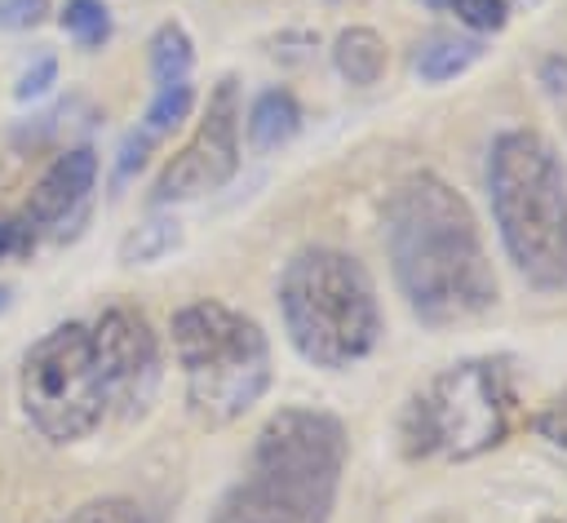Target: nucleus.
Returning a JSON list of instances; mask_svg holds the SVG:
<instances>
[{
	"label": "nucleus",
	"mask_w": 567,
	"mask_h": 523,
	"mask_svg": "<svg viewBox=\"0 0 567 523\" xmlns=\"http://www.w3.org/2000/svg\"><path fill=\"white\" fill-rule=\"evenodd\" d=\"M381 230L390 270L425 324H465L496 306V275L478 222L443 177H403L385 199Z\"/></svg>",
	"instance_id": "nucleus-1"
},
{
	"label": "nucleus",
	"mask_w": 567,
	"mask_h": 523,
	"mask_svg": "<svg viewBox=\"0 0 567 523\" xmlns=\"http://www.w3.org/2000/svg\"><path fill=\"white\" fill-rule=\"evenodd\" d=\"M346 425L319 408H279L252 443L248 474L217 501L213 523H328L346 470Z\"/></svg>",
	"instance_id": "nucleus-2"
},
{
	"label": "nucleus",
	"mask_w": 567,
	"mask_h": 523,
	"mask_svg": "<svg viewBox=\"0 0 567 523\" xmlns=\"http://www.w3.org/2000/svg\"><path fill=\"white\" fill-rule=\"evenodd\" d=\"M487 199L518 275L540 293L567 288V173L540 133L505 129L492 142Z\"/></svg>",
	"instance_id": "nucleus-3"
},
{
	"label": "nucleus",
	"mask_w": 567,
	"mask_h": 523,
	"mask_svg": "<svg viewBox=\"0 0 567 523\" xmlns=\"http://www.w3.org/2000/svg\"><path fill=\"white\" fill-rule=\"evenodd\" d=\"M279 315L292 350L315 368H350L381 341V306L359 257L315 244L292 253L279 279Z\"/></svg>",
	"instance_id": "nucleus-4"
},
{
	"label": "nucleus",
	"mask_w": 567,
	"mask_h": 523,
	"mask_svg": "<svg viewBox=\"0 0 567 523\" xmlns=\"http://www.w3.org/2000/svg\"><path fill=\"white\" fill-rule=\"evenodd\" d=\"M173 355L182 363L186 403L204 425H230L270 386V341L257 319L226 301H186L173 324Z\"/></svg>",
	"instance_id": "nucleus-5"
},
{
	"label": "nucleus",
	"mask_w": 567,
	"mask_h": 523,
	"mask_svg": "<svg viewBox=\"0 0 567 523\" xmlns=\"http://www.w3.org/2000/svg\"><path fill=\"white\" fill-rule=\"evenodd\" d=\"M514 425V381L501 359H461L434 372L403 412L408 457L470 461L505 443Z\"/></svg>",
	"instance_id": "nucleus-6"
},
{
	"label": "nucleus",
	"mask_w": 567,
	"mask_h": 523,
	"mask_svg": "<svg viewBox=\"0 0 567 523\" xmlns=\"http://www.w3.org/2000/svg\"><path fill=\"white\" fill-rule=\"evenodd\" d=\"M22 408L53 443L84 439L106 412V386L93 359L89 324H58L22 359Z\"/></svg>",
	"instance_id": "nucleus-7"
},
{
	"label": "nucleus",
	"mask_w": 567,
	"mask_h": 523,
	"mask_svg": "<svg viewBox=\"0 0 567 523\" xmlns=\"http://www.w3.org/2000/svg\"><path fill=\"white\" fill-rule=\"evenodd\" d=\"M235 173H239V80L226 75L213 84L190 142L155 177V204L199 199L208 191H221Z\"/></svg>",
	"instance_id": "nucleus-8"
},
{
	"label": "nucleus",
	"mask_w": 567,
	"mask_h": 523,
	"mask_svg": "<svg viewBox=\"0 0 567 523\" xmlns=\"http://www.w3.org/2000/svg\"><path fill=\"white\" fill-rule=\"evenodd\" d=\"M89 337H93L102 386H106V403H124L128 412L146 408L159 381V346L151 324L128 306H111L102 310L97 324H89Z\"/></svg>",
	"instance_id": "nucleus-9"
},
{
	"label": "nucleus",
	"mask_w": 567,
	"mask_h": 523,
	"mask_svg": "<svg viewBox=\"0 0 567 523\" xmlns=\"http://www.w3.org/2000/svg\"><path fill=\"white\" fill-rule=\"evenodd\" d=\"M97 182V151L93 146H71L62 151L44 173L40 182L31 186L27 195V208H22V226H53L62 217H71L89 191Z\"/></svg>",
	"instance_id": "nucleus-10"
},
{
	"label": "nucleus",
	"mask_w": 567,
	"mask_h": 523,
	"mask_svg": "<svg viewBox=\"0 0 567 523\" xmlns=\"http://www.w3.org/2000/svg\"><path fill=\"white\" fill-rule=\"evenodd\" d=\"M301 129V106L288 89H266L248 106V146L252 151H279L297 137Z\"/></svg>",
	"instance_id": "nucleus-11"
},
{
	"label": "nucleus",
	"mask_w": 567,
	"mask_h": 523,
	"mask_svg": "<svg viewBox=\"0 0 567 523\" xmlns=\"http://www.w3.org/2000/svg\"><path fill=\"white\" fill-rule=\"evenodd\" d=\"M332 62L350 84H377L385 75V40L372 27H346L332 44Z\"/></svg>",
	"instance_id": "nucleus-12"
},
{
	"label": "nucleus",
	"mask_w": 567,
	"mask_h": 523,
	"mask_svg": "<svg viewBox=\"0 0 567 523\" xmlns=\"http://www.w3.org/2000/svg\"><path fill=\"white\" fill-rule=\"evenodd\" d=\"M483 58V44L470 40V35H430L421 49H416V75L430 80V84H443V80H456L465 75L474 62Z\"/></svg>",
	"instance_id": "nucleus-13"
},
{
	"label": "nucleus",
	"mask_w": 567,
	"mask_h": 523,
	"mask_svg": "<svg viewBox=\"0 0 567 523\" xmlns=\"http://www.w3.org/2000/svg\"><path fill=\"white\" fill-rule=\"evenodd\" d=\"M146 62H151V80L155 89L159 84H177V80H190V66H195V44L186 35L182 22H164L151 44H146Z\"/></svg>",
	"instance_id": "nucleus-14"
},
{
	"label": "nucleus",
	"mask_w": 567,
	"mask_h": 523,
	"mask_svg": "<svg viewBox=\"0 0 567 523\" xmlns=\"http://www.w3.org/2000/svg\"><path fill=\"white\" fill-rule=\"evenodd\" d=\"M182 244V222L177 217H146L142 226H133L120 239V262L124 266H146L159 262L164 253H173Z\"/></svg>",
	"instance_id": "nucleus-15"
},
{
	"label": "nucleus",
	"mask_w": 567,
	"mask_h": 523,
	"mask_svg": "<svg viewBox=\"0 0 567 523\" xmlns=\"http://www.w3.org/2000/svg\"><path fill=\"white\" fill-rule=\"evenodd\" d=\"M195 106V84L190 80H177V84H159L151 93V106H146V120H142V133L146 137H168Z\"/></svg>",
	"instance_id": "nucleus-16"
},
{
	"label": "nucleus",
	"mask_w": 567,
	"mask_h": 523,
	"mask_svg": "<svg viewBox=\"0 0 567 523\" xmlns=\"http://www.w3.org/2000/svg\"><path fill=\"white\" fill-rule=\"evenodd\" d=\"M58 22L80 49H102L111 40V9L102 0H66Z\"/></svg>",
	"instance_id": "nucleus-17"
},
{
	"label": "nucleus",
	"mask_w": 567,
	"mask_h": 523,
	"mask_svg": "<svg viewBox=\"0 0 567 523\" xmlns=\"http://www.w3.org/2000/svg\"><path fill=\"white\" fill-rule=\"evenodd\" d=\"M66 523H142V510L128 496H97V501H84Z\"/></svg>",
	"instance_id": "nucleus-18"
},
{
	"label": "nucleus",
	"mask_w": 567,
	"mask_h": 523,
	"mask_svg": "<svg viewBox=\"0 0 567 523\" xmlns=\"http://www.w3.org/2000/svg\"><path fill=\"white\" fill-rule=\"evenodd\" d=\"M447 4L474 31H501L509 22V4L505 0H447Z\"/></svg>",
	"instance_id": "nucleus-19"
},
{
	"label": "nucleus",
	"mask_w": 567,
	"mask_h": 523,
	"mask_svg": "<svg viewBox=\"0 0 567 523\" xmlns=\"http://www.w3.org/2000/svg\"><path fill=\"white\" fill-rule=\"evenodd\" d=\"M53 80H58V62H53L49 53H40V58L18 75L13 98H18V102H35V98H44V93L53 89Z\"/></svg>",
	"instance_id": "nucleus-20"
},
{
	"label": "nucleus",
	"mask_w": 567,
	"mask_h": 523,
	"mask_svg": "<svg viewBox=\"0 0 567 523\" xmlns=\"http://www.w3.org/2000/svg\"><path fill=\"white\" fill-rule=\"evenodd\" d=\"M49 13V0H0V27L4 31H31Z\"/></svg>",
	"instance_id": "nucleus-21"
},
{
	"label": "nucleus",
	"mask_w": 567,
	"mask_h": 523,
	"mask_svg": "<svg viewBox=\"0 0 567 523\" xmlns=\"http://www.w3.org/2000/svg\"><path fill=\"white\" fill-rule=\"evenodd\" d=\"M536 430H540L549 443L567 448V390H563L558 399H549V403H545V412L536 417Z\"/></svg>",
	"instance_id": "nucleus-22"
},
{
	"label": "nucleus",
	"mask_w": 567,
	"mask_h": 523,
	"mask_svg": "<svg viewBox=\"0 0 567 523\" xmlns=\"http://www.w3.org/2000/svg\"><path fill=\"white\" fill-rule=\"evenodd\" d=\"M27 244H31V226H18V222H4L0 217V262L9 253H27Z\"/></svg>",
	"instance_id": "nucleus-23"
},
{
	"label": "nucleus",
	"mask_w": 567,
	"mask_h": 523,
	"mask_svg": "<svg viewBox=\"0 0 567 523\" xmlns=\"http://www.w3.org/2000/svg\"><path fill=\"white\" fill-rule=\"evenodd\" d=\"M4 297H9V288H0V310H4Z\"/></svg>",
	"instance_id": "nucleus-24"
},
{
	"label": "nucleus",
	"mask_w": 567,
	"mask_h": 523,
	"mask_svg": "<svg viewBox=\"0 0 567 523\" xmlns=\"http://www.w3.org/2000/svg\"><path fill=\"white\" fill-rule=\"evenodd\" d=\"M425 4H443V0H425Z\"/></svg>",
	"instance_id": "nucleus-25"
},
{
	"label": "nucleus",
	"mask_w": 567,
	"mask_h": 523,
	"mask_svg": "<svg viewBox=\"0 0 567 523\" xmlns=\"http://www.w3.org/2000/svg\"><path fill=\"white\" fill-rule=\"evenodd\" d=\"M545 523H563V519H545Z\"/></svg>",
	"instance_id": "nucleus-26"
}]
</instances>
